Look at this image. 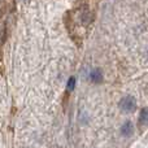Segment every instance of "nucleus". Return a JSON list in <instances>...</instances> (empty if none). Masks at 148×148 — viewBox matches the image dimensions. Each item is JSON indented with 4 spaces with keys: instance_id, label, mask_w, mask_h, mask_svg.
<instances>
[{
    "instance_id": "5",
    "label": "nucleus",
    "mask_w": 148,
    "mask_h": 148,
    "mask_svg": "<svg viewBox=\"0 0 148 148\" xmlns=\"http://www.w3.org/2000/svg\"><path fill=\"white\" fill-rule=\"evenodd\" d=\"M90 79L94 83H100L103 81V73L100 69H92L90 73Z\"/></svg>"
},
{
    "instance_id": "4",
    "label": "nucleus",
    "mask_w": 148,
    "mask_h": 148,
    "mask_svg": "<svg viewBox=\"0 0 148 148\" xmlns=\"http://www.w3.org/2000/svg\"><path fill=\"white\" fill-rule=\"evenodd\" d=\"M139 127H147L148 126V108H143L139 113Z\"/></svg>"
},
{
    "instance_id": "3",
    "label": "nucleus",
    "mask_w": 148,
    "mask_h": 148,
    "mask_svg": "<svg viewBox=\"0 0 148 148\" xmlns=\"http://www.w3.org/2000/svg\"><path fill=\"white\" fill-rule=\"evenodd\" d=\"M134 133V126L133 123L130 122V121H126L125 123H123L122 126H121V134H122V136H125V138H129V136H131Z\"/></svg>"
},
{
    "instance_id": "1",
    "label": "nucleus",
    "mask_w": 148,
    "mask_h": 148,
    "mask_svg": "<svg viewBox=\"0 0 148 148\" xmlns=\"http://www.w3.org/2000/svg\"><path fill=\"white\" fill-rule=\"evenodd\" d=\"M101 0H77L64 14V25L68 35L77 47H82L95 23Z\"/></svg>"
},
{
    "instance_id": "6",
    "label": "nucleus",
    "mask_w": 148,
    "mask_h": 148,
    "mask_svg": "<svg viewBox=\"0 0 148 148\" xmlns=\"http://www.w3.org/2000/svg\"><path fill=\"white\" fill-rule=\"evenodd\" d=\"M75 83H77V79L75 77H70L69 79H68V83H66V91H65V100L68 99V94H70V92L74 90V87H75Z\"/></svg>"
},
{
    "instance_id": "2",
    "label": "nucleus",
    "mask_w": 148,
    "mask_h": 148,
    "mask_svg": "<svg viewBox=\"0 0 148 148\" xmlns=\"http://www.w3.org/2000/svg\"><path fill=\"white\" fill-rule=\"evenodd\" d=\"M118 105H120L121 110H123V112H126V113H130V112H133V110H135L136 100L134 99L133 96H125L121 99Z\"/></svg>"
}]
</instances>
